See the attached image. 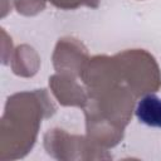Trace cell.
Here are the masks:
<instances>
[{"instance_id":"cell-1","label":"cell","mask_w":161,"mask_h":161,"mask_svg":"<svg viewBox=\"0 0 161 161\" xmlns=\"http://www.w3.org/2000/svg\"><path fill=\"white\" fill-rule=\"evenodd\" d=\"M136 117L146 126L161 128V98L156 94H146L137 103Z\"/></svg>"}]
</instances>
